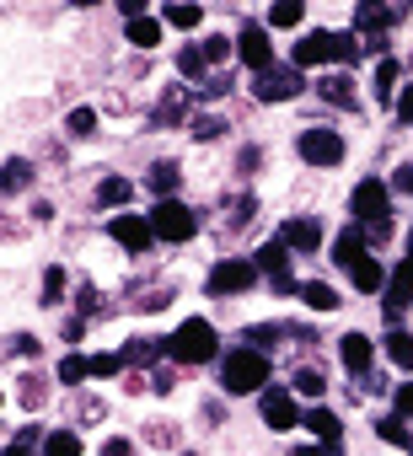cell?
Returning a JSON list of instances; mask_svg holds the SVG:
<instances>
[{"label": "cell", "mask_w": 413, "mask_h": 456, "mask_svg": "<svg viewBox=\"0 0 413 456\" xmlns=\"http://www.w3.org/2000/svg\"><path fill=\"white\" fill-rule=\"evenodd\" d=\"M274 387V360L237 344L221 354V397H263Z\"/></svg>", "instance_id": "obj_1"}, {"label": "cell", "mask_w": 413, "mask_h": 456, "mask_svg": "<svg viewBox=\"0 0 413 456\" xmlns=\"http://www.w3.org/2000/svg\"><path fill=\"white\" fill-rule=\"evenodd\" d=\"M221 333L210 317H188L177 322V333H166V360L177 370H198V365H221Z\"/></svg>", "instance_id": "obj_2"}, {"label": "cell", "mask_w": 413, "mask_h": 456, "mask_svg": "<svg viewBox=\"0 0 413 456\" xmlns=\"http://www.w3.org/2000/svg\"><path fill=\"white\" fill-rule=\"evenodd\" d=\"M145 215H150L156 242H166V248H182V242H193L204 232V209H193L188 199H156Z\"/></svg>", "instance_id": "obj_3"}, {"label": "cell", "mask_w": 413, "mask_h": 456, "mask_svg": "<svg viewBox=\"0 0 413 456\" xmlns=\"http://www.w3.org/2000/svg\"><path fill=\"white\" fill-rule=\"evenodd\" d=\"M296 156H301L306 172H333V167H344L349 140H344L333 124H306V129L296 134Z\"/></svg>", "instance_id": "obj_4"}, {"label": "cell", "mask_w": 413, "mask_h": 456, "mask_svg": "<svg viewBox=\"0 0 413 456\" xmlns=\"http://www.w3.org/2000/svg\"><path fill=\"white\" fill-rule=\"evenodd\" d=\"M258 285H263V274H258L253 253L247 258H215L210 264V280H204V296H210V301H237V296H247Z\"/></svg>", "instance_id": "obj_5"}, {"label": "cell", "mask_w": 413, "mask_h": 456, "mask_svg": "<svg viewBox=\"0 0 413 456\" xmlns=\"http://www.w3.org/2000/svg\"><path fill=\"white\" fill-rule=\"evenodd\" d=\"M312 92V81L285 60V65H274L269 76H253V86H247V97L258 102V108H290V102H301Z\"/></svg>", "instance_id": "obj_6"}, {"label": "cell", "mask_w": 413, "mask_h": 456, "mask_svg": "<svg viewBox=\"0 0 413 456\" xmlns=\"http://www.w3.org/2000/svg\"><path fill=\"white\" fill-rule=\"evenodd\" d=\"M237 65L247 76H269L279 65V49H274V33L263 28V17H242L237 28Z\"/></svg>", "instance_id": "obj_7"}, {"label": "cell", "mask_w": 413, "mask_h": 456, "mask_svg": "<svg viewBox=\"0 0 413 456\" xmlns=\"http://www.w3.org/2000/svg\"><path fill=\"white\" fill-rule=\"evenodd\" d=\"M108 242L124 253V258H150V248H156V232H150V215H140V209H118V215H108Z\"/></svg>", "instance_id": "obj_8"}, {"label": "cell", "mask_w": 413, "mask_h": 456, "mask_svg": "<svg viewBox=\"0 0 413 456\" xmlns=\"http://www.w3.org/2000/svg\"><path fill=\"white\" fill-rule=\"evenodd\" d=\"M349 215H354V225L386 220V215H392V183H386L381 172H365V177L349 188Z\"/></svg>", "instance_id": "obj_9"}, {"label": "cell", "mask_w": 413, "mask_h": 456, "mask_svg": "<svg viewBox=\"0 0 413 456\" xmlns=\"http://www.w3.org/2000/svg\"><path fill=\"white\" fill-rule=\"evenodd\" d=\"M258 419H263V429L285 435V429H301L306 408H301V397H296L290 387H269V392L258 397Z\"/></svg>", "instance_id": "obj_10"}, {"label": "cell", "mask_w": 413, "mask_h": 456, "mask_svg": "<svg viewBox=\"0 0 413 456\" xmlns=\"http://www.w3.org/2000/svg\"><path fill=\"white\" fill-rule=\"evenodd\" d=\"M296 258H312V253H322V237H328V225H322V215H285L279 220V232H274Z\"/></svg>", "instance_id": "obj_11"}, {"label": "cell", "mask_w": 413, "mask_h": 456, "mask_svg": "<svg viewBox=\"0 0 413 456\" xmlns=\"http://www.w3.org/2000/svg\"><path fill=\"white\" fill-rule=\"evenodd\" d=\"M312 92H317L328 108H338V113H365V97H360L354 70H322V76L312 81Z\"/></svg>", "instance_id": "obj_12"}, {"label": "cell", "mask_w": 413, "mask_h": 456, "mask_svg": "<svg viewBox=\"0 0 413 456\" xmlns=\"http://www.w3.org/2000/svg\"><path fill=\"white\" fill-rule=\"evenodd\" d=\"M290 65L306 76V70H328L333 65V28H306L296 44H290Z\"/></svg>", "instance_id": "obj_13"}, {"label": "cell", "mask_w": 413, "mask_h": 456, "mask_svg": "<svg viewBox=\"0 0 413 456\" xmlns=\"http://www.w3.org/2000/svg\"><path fill=\"white\" fill-rule=\"evenodd\" d=\"M376 354H381V338H370L365 328H349V333L338 338V365H344L354 381L376 370Z\"/></svg>", "instance_id": "obj_14"}, {"label": "cell", "mask_w": 413, "mask_h": 456, "mask_svg": "<svg viewBox=\"0 0 413 456\" xmlns=\"http://www.w3.org/2000/svg\"><path fill=\"white\" fill-rule=\"evenodd\" d=\"M392 28H397V12L376 6V0H360V6L349 12V33L354 38H392Z\"/></svg>", "instance_id": "obj_15"}, {"label": "cell", "mask_w": 413, "mask_h": 456, "mask_svg": "<svg viewBox=\"0 0 413 456\" xmlns=\"http://www.w3.org/2000/svg\"><path fill=\"white\" fill-rule=\"evenodd\" d=\"M145 188H150V204H156V199H182V161L156 156V161L145 167Z\"/></svg>", "instance_id": "obj_16"}, {"label": "cell", "mask_w": 413, "mask_h": 456, "mask_svg": "<svg viewBox=\"0 0 413 456\" xmlns=\"http://www.w3.org/2000/svg\"><path fill=\"white\" fill-rule=\"evenodd\" d=\"M301 429H306L317 445H344V413L328 408V403H312L306 419H301Z\"/></svg>", "instance_id": "obj_17"}, {"label": "cell", "mask_w": 413, "mask_h": 456, "mask_svg": "<svg viewBox=\"0 0 413 456\" xmlns=\"http://www.w3.org/2000/svg\"><path fill=\"white\" fill-rule=\"evenodd\" d=\"M38 183V156H6L0 161V199H17Z\"/></svg>", "instance_id": "obj_18"}, {"label": "cell", "mask_w": 413, "mask_h": 456, "mask_svg": "<svg viewBox=\"0 0 413 456\" xmlns=\"http://www.w3.org/2000/svg\"><path fill=\"white\" fill-rule=\"evenodd\" d=\"M381 306H386V312H397V317L413 306V258H397V264H392L386 290H381Z\"/></svg>", "instance_id": "obj_19"}, {"label": "cell", "mask_w": 413, "mask_h": 456, "mask_svg": "<svg viewBox=\"0 0 413 456\" xmlns=\"http://www.w3.org/2000/svg\"><path fill=\"white\" fill-rule=\"evenodd\" d=\"M129 199H134V177H124V172H102L97 177V188H92V204L97 209H129Z\"/></svg>", "instance_id": "obj_20"}, {"label": "cell", "mask_w": 413, "mask_h": 456, "mask_svg": "<svg viewBox=\"0 0 413 456\" xmlns=\"http://www.w3.org/2000/svg\"><path fill=\"white\" fill-rule=\"evenodd\" d=\"M124 44H129L134 54H145V60H150V54L166 44V28H161V17L150 12V17H140V22H124Z\"/></svg>", "instance_id": "obj_21"}, {"label": "cell", "mask_w": 413, "mask_h": 456, "mask_svg": "<svg viewBox=\"0 0 413 456\" xmlns=\"http://www.w3.org/2000/svg\"><path fill=\"white\" fill-rule=\"evenodd\" d=\"M296 301L312 312V317H333L338 306H344V296H338V285H328V280H301V290H296Z\"/></svg>", "instance_id": "obj_22"}, {"label": "cell", "mask_w": 413, "mask_h": 456, "mask_svg": "<svg viewBox=\"0 0 413 456\" xmlns=\"http://www.w3.org/2000/svg\"><path fill=\"white\" fill-rule=\"evenodd\" d=\"M328 258H333L344 274H349L360 258H370V242H365V232H360V225H344V232L333 237V248H328Z\"/></svg>", "instance_id": "obj_23"}, {"label": "cell", "mask_w": 413, "mask_h": 456, "mask_svg": "<svg viewBox=\"0 0 413 456\" xmlns=\"http://www.w3.org/2000/svg\"><path fill=\"white\" fill-rule=\"evenodd\" d=\"M397 92H402V60H376V76H370V97L381 108H397Z\"/></svg>", "instance_id": "obj_24"}, {"label": "cell", "mask_w": 413, "mask_h": 456, "mask_svg": "<svg viewBox=\"0 0 413 456\" xmlns=\"http://www.w3.org/2000/svg\"><path fill=\"white\" fill-rule=\"evenodd\" d=\"M118 354H124V365H129V370H150L156 360H166V338H161V333H150V338H145V333H134Z\"/></svg>", "instance_id": "obj_25"}, {"label": "cell", "mask_w": 413, "mask_h": 456, "mask_svg": "<svg viewBox=\"0 0 413 456\" xmlns=\"http://www.w3.org/2000/svg\"><path fill=\"white\" fill-rule=\"evenodd\" d=\"M172 70H177V81H182V86H204V81L215 76L210 65H204V54H198V44H193V38L172 54Z\"/></svg>", "instance_id": "obj_26"}, {"label": "cell", "mask_w": 413, "mask_h": 456, "mask_svg": "<svg viewBox=\"0 0 413 456\" xmlns=\"http://www.w3.org/2000/svg\"><path fill=\"white\" fill-rule=\"evenodd\" d=\"M226 129H231V118H221V113H210V108H198V113L188 118V129H182V134H188L193 145H221V140H226Z\"/></svg>", "instance_id": "obj_27"}, {"label": "cell", "mask_w": 413, "mask_h": 456, "mask_svg": "<svg viewBox=\"0 0 413 456\" xmlns=\"http://www.w3.org/2000/svg\"><path fill=\"white\" fill-rule=\"evenodd\" d=\"M386 274H392V269L370 253V258H360V264L349 269V285H354V296H381V290H386Z\"/></svg>", "instance_id": "obj_28"}, {"label": "cell", "mask_w": 413, "mask_h": 456, "mask_svg": "<svg viewBox=\"0 0 413 456\" xmlns=\"http://www.w3.org/2000/svg\"><path fill=\"white\" fill-rule=\"evenodd\" d=\"M156 17H161L166 33H188V38L204 28V6H188V0H172V6H161Z\"/></svg>", "instance_id": "obj_29"}, {"label": "cell", "mask_w": 413, "mask_h": 456, "mask_svg": "<svg viewBox=\"0 0 413 456\" xmlns=\"http://www.w3.org/2000/svg\"><path fill=\"white\" fill-rule=\"evenodd\" d=\"M328 365H296V376H290V392L296 397H306V403H322L328 397Z\"/></svg>", "instance_id": "obj_30"}, {"label": "cell", "mask_w": 413, "mask_h": 456, "mask_svg": "<svg viewBox=\"0 0 413 456\" xmlns=\"http://www.w3.org/2000/svg\"><path fill=\"white\" fill-rule=\"evenodd\" d=\"M198 54H204V65H210V70H226L237 60V38L231 33H198Z\"/></svg>", "instance_id": "obj_31"}, {"label": "cell", "mask_w": 413, "mask_h": 456, "mask_svg": "<svg viewBox=\"0 0 413 456\" xmlns=\"http://www.w3.org/2000/svg\"><path fill=\"white\" fill-rule=\"evenodd\" d=\"M285 338H290V333H285V322H279V317H274V322H247V328H242V344H247V349H258V354H274Z\"/></svg>", "instance_id": "obj_32"}, {"label": "cell", "mask_w": 413, "mask_h": 456, "mask_svg": "<svg viewBox=\"0 0 413 456\" xmlns=\"http://www.w3.org/2000/svg\"><path fill=\"white\" fill-rule=\"evenodd\" d=\"M381 354L392 360V370L413 376V333H408V328H386V338H381Z\"/></svg>", "instance_id": "obj_33"}, {"label": "cell", "mask_w": 413, "mask_h": 456, "mask_svg": "<svg viewBox=\"0 0 413 456\" xmlns=\"http://www.w3.org/2000/svg\"><path fill=\"white\" fill-rule=\"evenodd\" d=\"M38 456H86V440H81V429H76V424H60V429H49V435H44Z\"/></svg>", "instance_id": "obj_34"}, {"label": "cell", "mask_w": 413, "mask_h": 456, "mask_svg": "<svg viewBox=\"0 0 413 456\" xmlns=\"http://www.w3.org/2000/svg\"><path fill=\"white\" fill-rule=\"evenodd\" d=\"M263 28L269 33H296V28H306V6L301 0H274V6L263 12Z\"/></svg>", "instance_id": "obj_35"}, {"label": "cell", "mask_w": 413, "mask_h": 456, "mask_svg": "<svg viewBox=\"0 0 413 456\" xmlns=\"http://www.w3.org/2000/svg\"><path fill=\"white\" fill-rule=\"evenodd\" d=\"M97 129H102V108L81 102V108L65 113V140H97Z\"/></svg>", "instance_id": "obj_36"}, {"label": "cell", "mask_w": 413, "mask_h": 456, "mask_svg": "<svg viewBox=\"0 0 413 456\" xmlns=\"http://www.w3.org/2000/svg\"><path fill=\"white\" fill-rule=\"evenodd\" d=\"M54 381L65 387V392H86V381H92V365H86V354H60V365H54Z\"/></svg>", "instance_id": "obj_37"}, {"label": "cell", "mask_w": 413, "mask_h": 456, "mask_svg": "<svg viewBox=\"0 0 413 456\" xmlns=\"http://www.w3.org/2000/svg\"><path fill=\"white\" fill-rule=\"evenodd\" d=\"M65 290H70V274H65V264H49V269H44V285H38V306L60 312V306H65Z\"/></svg>", "instance_id": "obj_38"}, {"label": "cell", "mask_w": 413, "mask_h": 456, "mask_svg": "<svg viewBox=\"0 0 413 456\" xmlns=\"http://www.w3.org/2000/svg\"><path fill=\"white\" fill-rule=\"evenodd\" d=\"M17 403H22L28 413H38V408L49 403V381H44V370H22V376H17Z\"/></svg>", "instance_id": "obj_39"}, {"label": "cell", "mask_w": 413, "mask_h": 456, "mask_svg": "<svg viewBox=\"0 0 413 456\" xmlns=\"http://www.w3.org/2000/svg\"><path fill=\"white\" fill-rule=\"evenodd\" d=\"M140 429H145V445H156V451H182V424L150 419V424H140Z\"/></svg>", "instance_id": "obj_40"}, {"label": "cell", "mask_w": 413, "mask_h": 456, "mask_svg": "<svg viewBox=\"0 0 413 456\" xmlns=\"http://www.w3.org/2000/svg\"><path fill=\"white\" fill-rule=\"evenodd\" d=\"M370 429H376V440H386V445H397V451H413V429H408V419H397V413H381Z\"/></svg>", "instance_id": "obj_41"}, {"label": "cell", "mask_w": 413, "mask_h": 456, "mask_svg": "<svg viewBox=\"0 0 413 456\" xmlns=\"http://www.w3.org/2000/svg\"><path fill=\"white\" fill-rule=\"evenodd\" d=\"M365 54H360V38L349 28H333V70H354Z\"/></svg>", "instance_id": "obj_42"}, {"label": "cell", "mask_w": 413, "mask_h": 456, "mask_svg": "<svg viewBox=\"0 0 413 456\" xmlns=\"http://www.w3.org/2000/svg\"><path fill=\"white\" fill-rule=\"evenodd\" d=\"M86 365H92V381H113L124 370V354L118 349H97V354H86Z\"/></svg>", "instance_id": "obj_43"}, {"label": "cell", "mask_w": 413, "mask_h": 456, "mask_svg": "<svg viewBox=\"0 0 413 456\" xmlns=\"http://www.w3.org/2000/svg\"><path fill=\"white\" fill-rule=\"evenodd\" d=\"M231 92H237V76H231V70H215V76L204 81L193 97H198V102H221V97H231Z\"/></svg>", "instance_id": "obj_44"}, {"label": "cell", "mask_w": 413, "mask_h": 456, "mask_svg": "<svg viewBox=\"0 0 413 456\" xmlns=\"http://www.w3.org/2000/svg\"><path fill=\"white\" fill-rule=\"evenodd\" d=\"M258 167H263V145H242V151H237V161H231V172H237L242 183H253V177H258Z\"/></svg>", "instance_id": "obj_45"}, {"label": "cell", "mask_w": 413, "mask_h": 456, "mask_svg": "<svg viewBox=\"0 0 413 456\" xmlns=\"http://www.w3.org/2000/svg\"><path fill=\"white\" fill-rule=\"evenodd\" d=\"M392 413H397V419H413V376H402V381L392 387Z\"/></svg>", "instance_id": "obj_46"}, {"label": "cell", "mask_w": 413, "mask_h": 456, "mask_svg": "<svg viewBox=\"0 0 413 456\" xmlns=\"http://www.w3.org/2000/svg\"><path fill=\"white\" fill-rule=\"evenodd\" d=\"M360 232H365V242H370V253H376L381 242H392V232H397V220L386 215V220H370V225H360Z\"/></svg>", "instance_id": "obj_47"}, {"label": "cell", "mask_w": 413, "mask_h": 456, "mask_svg": "<svg viewBox=\"0 0 413 456\" xmlns=\"http://www.w3.org/2000/svg\"><path fill=\"white\" fill-rule=\"evenodd\" d=\"M6 344H12L22 360H38V354H44V338H38V333H12Z\"/></svg>", "instance_id": "obj_48"}, {"label": "cell", "mask_w": 413, "mask_h": 456, "mask_svg": "<svg viewBox=\"0 0 413 456\" xmlns=\"http://www.w3.org/2000/svg\"><path fill=\"white\" fill-rule=\"evenodd\" d=\"M392 113H397V124H402V129H413V76L402 81V92H397V108H392Z\"/></svg>", "instance_id": "obj_49"}, {"label": "cell", "mask_w": 413, "mask_h": 456, "mask_svg": "<svg viewBox=\"0 0 413 456\" xmlns=\"http://www.w3.org/2000/svg\"><path fill=\"white\" fill-rule=\"evenodd\" d=\"M386 183H392V193H408V199H413V161H397Z\"/></svg>", "instance_id": "obj_50"}, {"label": "cell", "mask_w": 413, "mask_h": 456, "mask_svg": "<svg viewBox=\"0 0 413 456\" xmlns=\"http://www.w3.org/2000/svg\"><path fill=\"white\" fill-rule=\"evenodd\" d=\"M102 456H134L129 435H102Z\"/></svg>", "instance_id": "obj_51"}, {"label": "cell", "mask_w": 413, "mask_h": 456, "mask_svg": "<svg viewBox=\"0 0 413 456\" xmlns=\"http://www.w3.org/2000/svg\"><path fill=\"white\" fill-rule=\"evenodd\" d=\"M54 220V204L49 199H33V225H49Z\"/></svg>", "instance_id": "obj_52"}, {"label": "cell", "mask_w": 413, "mask_h": 456, "mask_svg": "<svg viewBox=\"0 0 413 456\" xmlns=\"http://www.w3.org/2000/svg\"><path fill=\"white\" fill-rule=\"evenodd\" d=\"M0 456H38V451H33V445H22V440H12L6 451H0Z\"/></svg>", "instance_id": "obj_53"}, {"label": "cell", "mask_w": 413, "mask_h": 456, "mask_svg": "<svg viewBox=\"0 0 413 456\" xmlns=\"http://www.w3.org/2000/svg\"><path fill=\"white\" fill-rule=\"evenodd\" d=\"M402 258H413V225H408V237H402Z\"/></svg>", "instance_id": "obj_54"}, {"label": "cell", "mask_w": 413, "mask_h": 456, "mask_svg": "<svg viewBox=\"0 0 413 456\" xmlns=\"http://www.w3.org/2000/svg\"><path fill=\"white\" fill-rule=\"evenodd\" d=\"M0 408H6V392H0Z\"/></svg>", "instance_id": "obj_55"}]
</instances>
